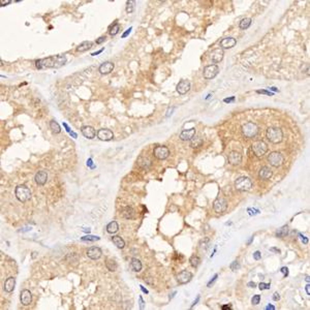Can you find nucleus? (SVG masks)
<instances>
[{
  "label": "nucleus",
  "mask_w": 310,
  "mask_h": 310,
  "mask_svg": "<svg viewBox=\"0 0 310 310\" xmlns=\"http://www.w3.org/2000/svg\"><path fill=\"white\" fill-rule=\"evenodd\" d=\"M66 62V57L63 55L52 56L49 58H44L41 60H36L35 64L38 69L42 68H51V67H61Z\"/></svg>",
  "instance_id": "f257e3e1"
},
{
  "label": "nucleus",
  "mask_w": 310,
  "mask_h": 310,
  "mask_svg": "<svg viewBox=\"0 0 310 310\" xmlns=\"http://www.w3.org/2000/svg\"><path fill=\"white\" fill-rule=\"evenodd\" d=\"M266 137L272 144H279L283 138V133L278 127H269L266 131Z\"/></svg>",
  "instance_id": "f03ea898"
},
{
  "label": "nucleus",
  "mask_w": 310,
  "mask_h": 310,
  "mask_svg": "<svg viewBox=\"0 0 310 310\" xmlns=\"http://www.w3.org/2000/svg\"><path fill=\"white\" fill-rule=\"evenodd\" d=\"M16 197L22 203L27 202L31 199V190L26 185H19L15 190Z\"/></svg>",
  "instance_id": "7ed1b4c3"
},
{
  "label": "nucleus",
  "mask_w": 310,
  "mask_h": 310,
  "mask_svg": "<svg viewBox=\"0 0 310 310\" xmlns=\"http://www.w3.org/2000/svg\"><path fill=\"white\" fill-rule=\"evenodd\" d=\"M259 133V127L258 125L253 122H247V123L243 124L242 126V133L246 138H254Z\"/></svg>",
  "instance_id": "20e7f679"
},
{
  "label": "nucleus",
  "mask_w": 310,
  "mask_h": 310,
  "mask_svg": "<svg viewBox=\"0 0 310 310\" xmlns=\"http://www.w3.org/2000/svg\"><path fill=\"white\" fill-rule=\"evenodd\" d=\"M235 187L239 191H248L252 188V182L247 177H240L236 180Z\"/></svg>",
  "instance_id": "39448f33"
},
{
  "label": "nucleus",
  "mask_w": 310,
  "mask_h": 310,
  "mask_svg": "<svg viewBox=\"0 0 310 310\" xmlns=\"http://www.w3.org/2000/svg\"><path fill=\"white\" fill-rule=\"evenodd\" d=\"M252 151L255 154V156L262 157L268 151V146L264 141H256L252 145Z\"/></svg>",
  "instance_id": "423d86ee"
},
{
  "label": "nucleus",
  "mask_w": 310,
  "mask_h": 310,
  "mask_svg": "<svg viewBox=\"0 0 310 310\" xmlns=\"http://www.w3.org/2000/svg\"><path fill=\"white\" fill-rule=\"evenodd\" d=\"M268 161H269L270 163H271V166L275 167H280L283 163V161H284V158H283L281 153L274 151V152H271V153L268 155Z\"/></svg>",
  "instance_id": "0eeeda50"
},
{
  "label": "nucleus",
  "mask_w": 310,
  "mask_h": 310,
  "mask_svg": "<svg viewBox=\"0 0 310 310\" xmlns=\"http://www.w3.org/2000/svg\"><path fill=\"white\" fill-rule=\"evenodd\" d=\"M219 72V68L217 65L215 64H211V65H208L205 68H204V78L207 79V80H211V79L215 78L217 74Z\"/></svg>",
  "instance_id": "6e6552de"
},
{
  "label": "nucleus",
  "mask_w": 310,
  "mask_h": 310,
  "mask_svg": "<svg viewBox=\"0 0 310 310\" xmlns=\"http://www.w3.org/2000/svg\"><path fill=\"white\" fill-rule=\"evenodd\" d=\"M153 154L154 156L159 160H163L166 158L169 157L170 155V150L169 148L166 147V146H158V147H155V149L153 151Z\"/></svg>",
  "instance_id": "1a4fd4ad"
},
{
  "label": "nucleus",
  "mask_w": 310,
  "mask_h": 310,
  "mask_svg": "<svg viewBox=\"0 0 310 310\" xmlns=\"http://www.w3.org/2000/svg\"><path fill=\"white\" fill-rule=\"evenodd\" d=\"M227 208V202L223 197H218L214 201L213 203V209L216 213H223Z\"/></svg>",
  "instance_id": "9d476101"
},
{
  "label": "nucleus",
  "mask_w": 310,
  "mask_h": 310,
  "mask_svg": "<svg viewBox=\"0 0 310 310\" xmlns=\"http://www.w3.org/2000/svg\"><path fill=\"white\" fill-rule=\"evenodd\" d=\"M191 278H192V274H191L189 271H187V270H184V271L180 272L179 274L176 276L177 281L179 282L180 284H185V283L189 282Z\"/></svg>",
  "instance_id": "9b49d317"
},
{
  "label": "nucleus",
  "mask_w": 310,
  "mask_h": 310,
  "mask_svg": "<svg viewBox=\"0 0 310 310\" xmlns=\"http://www.w3.org/2000/svg\"><path fill=\"white\" fill-rule=\"evenodd\" d=\"M96 136L100 141H111L114 138V133L110 129H104V128H103V129H99L97 131Z\"/></svg>",
  "instance_id": "f8f14e48"
},
{
  "label": "nucleus",
  "mask_w": 310,
  "mask_h": 310,
  "mask_svg": "<svg viewBox=\"0 0 310 310\" xmlns=\"http://www.w3.org/2000/svg\"><path fill=\"white\" fill-rule=\"evenodd\" d=\"M242 161V155L238 151H232L229 154V162L233 166H238Z\"/></svg>",
  "instance_id": "ddd939ff"
},
{
  "label": "nucleus",
  "mask_w": 310,
  "mask_h": 310,
  "mask_svg": "<svg viewBox=\"0 0 310 310\" xmlns=\"http://www.w3.org/2000/svg\"><path fill=\"white\" fill-rule=\"evenodd\" d=\"M176 90H177L178 93L181 94V95L186 94L187 92L190 90V83L186 80L181 81L180 83H178L177 87H176Z\"/></svg>",
  "instance_id": "4468645a"
},
{
  "label": "nucleus",
  "mask_w": 310,
  "mask_h": 310,
  "mask_svg": "<svg viewBox=\"0 0 310 310\" xmlns=\"http://www.w3.org/2000/svg\"><path fill=\"white\" fill-rule=\"evenodd\" d=\"M101 254H103V252H101V249L99 248V247L93 246V247H91V248H89L87 250L88 258L91 259H94V260L98 259L101 256Z\"/></svg>",
  "instance_id": "2eb2a0df"
},
{
  "label": "nucleus",
  "mask_w": 310,
  "mask_h": 310,
  "mask_svg": "<svg viewBox=\"0 0 310 310\" xmlns=\"http://www.w3.org/2000/svg\"><path fill=\"white\" fill-rule=\"evenodd\" d=\"M20 299H21V303L23 305H25V306L30 305L31 301H32V295H31L30 291H28V289H23L21 292Z\"/></svg>",
  "instance_id": "dca6fc26"
},
{
  "label": "nucleus",
  "mask_w": 310,
  "mask_h": 310,
  "mask_svg": "<svg viewBox=\"0 0 310 310\" xmlns=\"http://www.w3.org/2000/svg\"><path fill=\"white\" fill-rule=\"evenodd\" d=\"M34 180L37 185H45L46 182L48 180V174L45 171H39V172L36 173Z\"/></svg>",
  "instance_id": "f3484780"
},
{
  "label": "nucleus",
  "mask_w": 310,
  "mask_h": 310,
  "mask_svg": "<svg viewBox=\"0 0 310 310\" xmlns=\"http://www.w3.org/2000/svg\"><path fill=\"white\" fill-rule=\"evenodd\" d=\"M113 69H114V63L113 62L107 61V62H104V63L100 65L99 68H98V70H99V72L101 75H108V74H110V72H112Z\"/></svg>",
  "instance_id": "a211bd4d"
},
{
  "label": "nucleus",
  "mask_w": 310,
  "mask_h": 310,
  "mask_svg": "<svg viewBox=\"0 0 310 310\" xmlns=\"http://www.w3.org/2000/svg\"><path fill=\"white\" fill-rule=\"evenodd\" d=\"M237 41L234 37H225L220 41V47H221V49H230L235 47Z\"/></svg>",
  "instance_id": "6ab92c4d"
},
{
  "label": "nucleus",
  "mask_w": 310,
  "mask_h": 310,
  "mask_svg": "<svg viewBox=\"0 0 310 310\" xmlns=\"http://www.w3.org/2000/svg\"><path fill=\"white\" fill-rule=\"evenodd\" d=\"M223 55L224 53L222 49H215V50H213V52L211 53V59H212L214 63H218V62H220L223 59Z\"/></svg>",
  "instance_id": "aec40b11"
},
{
  "label": "nucleus",
  "mask_w": 310,
  "mask_h": 310,
  "mask_svg": "<svg viewBox=\"0 0 310 310\" xmlns=\"http://www.w3.org/2000/svg\"><path fill=\"white\" fill-rule=\"evenodd\" d=\"M259 177L262 180H268L272 177V170L269 167H263L259 172Z\"/></svg>",
  "instance_id": "412c9836"
},
{
  "label": "nucleus",
  "mask_w": 310,
  "mask_h": 310,
  "mask_svg": "<svg viewBox=\"0 0 310 310\" xmlns=\"http://www.w3.org/2000/svg\"><path fill=\"white\" fill-rule=\"evenodd\" d=\"M81 130H82L83 136L85 138H89V140H91V138H93L95 136H96V131H95V129L92 126H84V127H82Z\"/></svg>",
  "instance_id": "4be33fe9"
},
{
  "label": "nucleus",
  "mask_w": 310,
  "mask_h": 310,
  "mask_svg": "<svg viewBox=\"0 0 310 310\" xmlns=\"http://www.w3.org/2000/svg\"><path fill=\"white\" fill-rule=\"evenodd\" d=\"M196 134V129L194 128H190V129H184L182 133H180V138L182 141H190L191 138Z\"/></svg>",
  "instance_id": "5701e85b"
},
{
  "label": "nucleus",
  "mask_w": 310,
  "mask_h": 310,
  "mask_svg": "<svg viewBox=\"0 0 310 310\" xmlns=\"http://www.w3.org/2000/svg\"><path fill=\"white\" fill-rule=\"evenodd\" d=\"M16 286V279L14 277H9L4 282V291L6 293H12L15 289Z\"/></svg>",
  "instance_id": "b1692460"
},
{
  "label": "nucleus",
  "mask_w": 310,
  "mask_h": 310,
  "mask_svg": "<svg viewBox=\"0 0 310 310\" xmlns=\"http://www.w3.org/2000/svg\"><path fill=\"white\" fill-rule=\"evenodd\" d=\"M121 216L126 219L134 218V210L130 207H125L121 210Z\"/></svg>",
  "instance_id": "393cba45"
},
{
  "label": "nucleus",
  "mask_w": 310,
  "mask_h": 310,
  "mask_svg": "<svg viewBox=\"0 0 310 310\" xmlns=\"http://www.w3.org/2000/svg\"><path fill=\"white\" fill-rule=\"evenodd\" d=\"M138 164L141 167H143V169H149V167H151V164H152V161H151L148 157L141 156L138 159Z\"/></svg>",
  "instance_id": "a878e982"
},
{
  "label": "nucleus",
  "mask_w": 310,
  "mask_h": 310,
  "mask_svg": "<svg viewBox=\"0 0 310 310\" xmlns=\"http://www.w3.org/2000/svg\"><path fill=\"white\" fill-rule=\"evenodd\" d=\"M203 145V138L199 137V136H196V137H193L190 140V147L191 148H200L201 146Z\"/></svg>",
  "instance_id": "bb28decb"
},
{
  "label": "nucleus",
  "mask_w": 310,
  "mask_h": 310,
  "mask_svg": "<svg viewBox=\"0 0 310 310\" xmlns=\"http://www.w3.org/2000/svg\"><path fill=\"white\" fill-rule=\"evenodd\" d=\"M130 266H131V269H133L134 272H140L142 270V263H141V260L138 259H131Z\"/></svg>",
  "instance_id": "cd10ccee"
},
{
  "label": "nucleus",
  "mask_w": 310,
  "mask_h": 310,
  "mask_svg": "<svg viewBox=\"0 0 310 310\" xmlns=\"http://www.w3.org/2000/svg\"><path fill=\"white\" fill-rule=\"evenodd\" d=\"M118 230H119V225H118V223L116 221H112V222H110L107 225V232L109 234H115V233H117Z\"/></svg>",
  "instance_id": "c85d7f7f"
},
{
  "label": "nucleus",
  "mask_w": 310,
  "mask_h": 310,
  "mask_svg": "<svg viewBox=\"0 0 310 310\" xmlns=\"http://www.w3.org/2000/svg\"><path fill=\"white\" fill-rule=\"evenodd\" d=\"M91 47H92V42L91 41H83L82 44H80L77 47V51L78 52H86Z\"/></svg>",
  "instance_id": "c756f323"
},
{
  "label": "nucleus",
  "mask_w": 310,
  "mask_h": 310,
  "mask_svg": "<svg viewBox=\"0 0 310 310\" xmlns=\"http://www.w3.org/2000/svg\"><path fill=\"white\" fill-rule=\"evenodd\" d=\"M112 241H113V243L116 245L118 248H124V246H125V242H124V240L121 238V237L119 236H114L113 238H112Z\"/></svg>",
  "instance_id": "7c9ffc66"
},
{
  "label": "nucleus",
  "mask_w": 310,
  "mask_h": 310,
  "mask_svg": "<svg viewBox=\"0 0 310 310\" xmlns=\"http://www.w3.org/2000/svg\"><path fill=\"white\" fill-rule=\"evenodd\" d=\"M288 225H283V226L280 227V229L277 230L276 237H278V238H283V237L288 236Z\"/></svg>",
  "instance_id": "2f4dec72"
},
{
  "label": "nucleus",
  "mask_w": 310,
  "mask_h": 310,
  "mask_svg": "<svg viewBox=\"0 0 310 310\" xmlns=\"http://www.w3.org/2000/svg\"><path fill=\"white\" fill-rule=\"evenodd\" d=\"M105 266H107L109 271H111V272H115L117 270V263L112 259H107V262H105Z\"/></svg>",
  "instance_id": "473e14b6"
},
{
  "label": "nucleus",
  "mask_w": 310,
  "mask_h": 310,
  "mask_svg": "<svg viewBox=\"0 0 310 310\" xmlns=\"http://www.w3.org/2000/svg\"><path fill=\"white\" fill-rule=\"evenodd\" d=\"M50 128H51V130L53 131V133H59L61 131L60 125H59L55 120H52L50 122Z\"/></svg>",
  "instance_id": "72a5a7b5"
},
{
  "label": "nucleus",
  "mask_w": 310,
  "mask_h": 310,
  "mask_svg": "<svg viewBox=\"0 0 310 310\" xmlns=\"http://www.w3.org/2000/svg\"><path fill=\"white\" fill-rule=\"evenodd\" d=\"M250 24H251V19H249V18H245V19H243L241 22H240V24H239V27L241 28V29H247L250 26Z\"/></svg>",
  "instance_id": "f704fd0d"
},
{
  "label": "nucleus",
  "mask_w": 310,
  "mask_h": 310,
  "mask_svg": "<svg viewBox=\"0 0 310 310\" xmlns=\"http://www.w3.org/2000/svg\"><path fill=\"white\" fill-rule=\"evenodd\" d=\"M189 263H190V265L193 267V268H196V267H199L201 265V259L199 258V256L193 255V256H191L190 258Z\"/></svg>",
  "instance_id": "c9c22d12"
},
{
  "label": "nucleus",
  "mask_w": 310,
  "mask_h": 310,
  "mask_svg": "<svg viewBox=\"0 0 310 310\" xmlns=\"http://www.w3.org/2000/svg\"><path fill=\"white\" fill-rule=\"evenodd\" d=\"M120 31V25L119 24H113L109 28V33L111 35H116Z\"/></svg>",
  "instance_id": "e433bc0d"
},
{
  "label": "nucleus",
  "mask_w": 310,
  "mask_h": 310,
  "mask_svg": "<svg viewBox=\"0 0 310 310\" xmlns=\"http://www.w3.org/2000/svg\"><path fill=\"white\" fill-rule=\"evenodd\" d=\"M134 6H136V1H133V0H128L126 2V12L128 14L134 11Z\"/></svg>",
  "instance_id": "4c0bfd02"
},
{
  "label": "nucleus",
  "mask_w": 310,
  "mask_h": 310,
  "mask_svg": "<svg viewBox=\"0 0 310 310\" xmlns=\"http://www.w3.org/2000/svg\"><path fill=\"white\" fill-rule=\"evenodd\" d=\"M83 241H98L99 240V237H96V236H85V237H82L81 238Z\"/></svg>",
  "instance_id": "58836bf2"
},
{
  "label": "nucleus",
  "mask_w": 310,
  "mask_h": 310,
  "mask_svg": "<svg viewBox=\"0 0 310 310\" xmlns=\"http://www.w3.org/2000/svg\"><path fill=\"white\" fill-rule=\"evenodd\" d=\"M230 268L232 271H238V269L240 268V264H239L238 260H235V262H233L232 264H230Z\"/></svg>",
  "instance_id": "ea45409f"
},
{
  "label": "nucleus",
  "mask_w": 310,
  "mask_h": 310,
  "mask_svg": "<svg viewBox=\"0 0 310 310\" xmlns=\"http://www.w3.org/2000/svg\"><path fill=\"white\" fill-rule=\"evenodd\" d=\"M259 301H260V296H259V295H256V296H254V297H253V298H252L251 303H252L253 305H258L259 303Z\"/></svg>",
  "instance_id": "a19ab883"
},
{
  "label": "nucleus",
  "mask_w": 310,
  "mask_h": 310,
  "mask_svg": "<svg viewBox=\"0 0 310 310\" xmlns=\"http://www.w3.org/2000/svg\"><path fill=\"white\" fill-rule=\"evenodd\" d=\"M105 39H107V36H100V37H98V38L96 39V44H97V45L103 44V42L105 41Z\"/></svg>",
  "instance_id": "79ce46f5"
},
{
  "label": "nucleus",
  "mask_w": 310,
  "mask_h": 310,
  "mask_svg": "<svg viewBox=\"0 0 310 310\" xmlns=\"http://www.w3.org/2000/svg\"><path fill=\"white\" fill-rule=\"evenodd\" d=\"M259 288L260 289H268L269 288H270V284H269V283H259Z\"/></svg>",
  "instance_id": "37998d69"
},
{
  "label": "nucleus",
  "mask_w": 310,
  "mask_h": 310,
  "mask_svg": "<svg viewBox=\"0 0 310 310\" xmlns=\"http://www.w3.org/2000/svg\"><path fill=\"white\" fill-rule=\"evenodd\" d=\"M11 2H12L11 0H6V1H4V0H1V1H0V3H1V6L7 5V4H9V3H11Z\"/></svg>",
  "instance_id": "c03bdc74"
},
{
  "label": "nucleus",
  "mask_w": 310,
  "mask_h": 310,
  "mask_svg": "<svg viewBox=\"0 0 310 310\" xmlns=\"http://www.w3.org/2000/svg\"><path fill=\"white\" fill-rule=\"evenodd\" d=\"M279 299H280L279 293H274V296H273V300H274V301H278Z\"/></svg>",
  "instance_id": "a18cd8bd"
},
{
  "label": "nucleus",
  "mask_w": 310,
  "mask_h": 310,
  "mask_svg": "<svg viewBox=\"0 0 310 310\" xmlns=\"http://www.w3.org/2000/svg\"><path fill=\"white\" fill-rule=\"evenodd\" d=\"M253 256H254V259H256V260L259 259H260V252H259V251H256Z\"/></svg>",
  "instance_id": "49530a36"
},
{
  "label": "nucleus",
  "mask_w": 310,
  "mask_h": 310,
  "mask_svg": "<svg viewBox=\"0 0 310 310\" xmlns=\"http://www.w3.org/2000/svg\"><path fill=\"white\" fill-rule=\"evenodd\" d=\"M130 31H131V28H128V29H127V30H126V31H125V33H124L123 35H122V37H126V36H127L128 34H129V33H130Z\"/></svg>",
  "instance_id": "de8ad7c7"
},
{
  "label": "nucleus",
  "mask_w": 310,
  "mask_h": 310,
  "mask_svg": "<svg viewBox=\"0 0 310 310\" xmlns=\"http://www.w3.org/2000/svg\"><path fill=\"white\" fill-rule=\"evenodd\" d=\"M281 272L284 273V276H288V268H282L281 269Z\"/></svg>",
  "instance_id": "09e8293b"
},
{
  "label": "nucleus",
  "mask_w": 310,
  "mask_h": 310,
  "mask_svg": "<svg viewBox=\"0 0 310 310\" xmlns=\"http://www.w3.org/2000/svg\"><path fill=\"white\" fill-rule=\"evenodd\" d=\"M217 276H218V275H215V276H214V278H212V280H211V281L209 282V283H208V286H211V284H212V283L214 282V281H215V279L217 278Z\"/></svg>",
  "instance_id": "8fccbe9b"
},
{
  "label": "nucleus",
  "mask_w": 310,
  "mask_h": 310,
  "mask_svg": "<svg viewBox=\"0 0 310 310\" xmlns=\"http://www.w3.org/2000/svg\"><path fill=\"white\" fill-rule=\"evenodd\" d=\"M306 293H307V295H310V285L309 284L306 285Z\"/></svg>",
  "instance_id": "3c124183"
},
{
  "label": "nucleus",
  "mask_w": 310,
  "mask_h": 310,
  "mask_svg": "<svg viewBox=\"0 0 310 310\" xmlns=\"http://www.w3.org/2000/svg\"><path fill=\"white\" fill-rule=\"evenodd\" d=\"M221 308L222 309H230L232 308V305H224V306H222Z\"/></svg>",
  "instance_id": "603ef678"
},
{
  "label": "nucleus",
  "mask_w": 310,
  "mask_h": 310,
  "mask_svg": "<svg viewBox=\"0 0 310 310\" xmlns=\"http://www.w3.org/2000/svg\"><path fill=\"white\" fill-rule=\"evenodd\" d=\"M173 110H174V108H170V109H169V111H167V117H169V116H170V115H171V111L173 112Z\"/></svg>",
  "instance_id": "864d4df0"
},
{
  "label": "nucleus",
  "mask_w": 310,
  "mask_h": 310,
  "mask_svg": "<svg viewBox=\"0 0 310 310\" xmlns=\"http://www.w3.org/2000/svg\"><path fill=\"white\" fill-rule=\"evenodd\" d=\"M248 286H251V288H255L256 284H255L254 282H249V283H248Z\"/></svg>",
  "instance_id": "5fc2aeb1"
},
{
  "label": "nucleus",
  "mask_w": 310,
  "mask_h": 310,
  "mask_svg": "<svg viewBox=\"0 0 310 310\" xmlns=\"http://www.w3.org/2000/svg\"><path fill=\"white\" fill-rule=\"evenodd\" d=\"M271 251H274V252H277V253H280V250H279V249H276V248H271Z\"/></svg>",
  "instance_id": "6e6d98bb"
},
{
  "label": "nucleus",
  "mask_w": 310,
  "mask_h": 310,
  "mask_svg": "<svg viewBox=\"0 0 310 310\" xmlns=\"http://www.w3.org/2000/svg\"><path fill=\"white\" fill-rule=\"evenodd\" d=\"M101 52H103V49H101V50L100 51H98V52H95V53H92V56H95V55H97V54H99V53H101Z\"/></svg>",
  "instance_id": "4d7b16f0"
},
{
  "label": "nucleus",
  "mask_w": 310,
  "mask_h": 310,
  "mask_svg": "<svg viewBox=\"0 0 310 310\" xmlns=\"http://www.w3.org/2000/svg\"><path fill=\"white\" fill-rule=\"evenodd\" d=\"M140 301H141V308H144V301H143V299L140 298Z\"/></svg>",
  "instance_id": "13d9d810"
},
{
  "label": "nucleus",
  "mask_w": 310,
  "mask_h": 310,
  "mask_svg": "<svg viewBox=\"0 0 310 310\" xmlns=\"http://www.w3.org/2000/svg\"><path fill=\"white\" fill-rule=\"evenodd\" d=\"M259 93H265V94H271V93H269V92H267V91H258Z\"/></svg>",
  "instance_id": "bf43d9fd"
},
{
  "label": "nucleus",
  "mask_w": 310,
  "mask_h": 310,
  "mask_svg": "<svg viewBox=\"0 0 310 310\" xmlns=\"http://www.w3.org/2000/svg\"><path fill=\"white\" fill-rule=\"evenodd\" d=\"M141 288H142V291H143L144 293H148V291H147V289H145V288H143V286H141Z\"/></svg>",
  "instance_id": "052dcab7"
},
{
  "label": "nucleus",
  "mask_w": 310,
  "mask_h": 310,
  "mask_svg": "<svg viewBox=\"0 0 310 310\" xmlns=\"http://www.w3.org/2000/svg\"><path fill=\"white\" fill-rule=\"evenodd\" d=\"M234 99H235V98H232V99H224V101H225V103H229V101H232V100H234Z\"/></svg>",
  "instance_id": "680f3d73"
},
{
  "label": "nucleus",
  "mask_w": 310,
  "mask_h": 310,
  "mask_svg": "<svg viewBox=\"0 0 310 310\" xmlns=\"http://www.w3.org/2000/svg\"><path fill=\"white\" fill-rule=\"evenodd\" d=\"M305 280H306V281H307V282H309V281H310V279H309V276H306V279H305Z\"/></svg>",
  "instance_id": "e2e57ef3"
}]
</instances>
